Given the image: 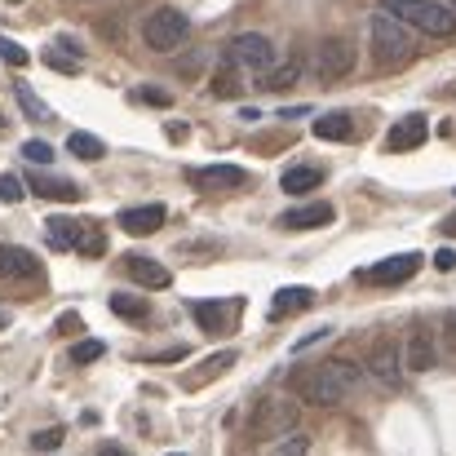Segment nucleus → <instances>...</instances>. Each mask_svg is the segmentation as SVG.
<instances>
[{
  "label": "nucleus",
  "instance_id": "obj_37",
  "mask_svg": "<svg viewBox=\"0 0 456 456\" xmlns=\"http://www.w3.org/2000/svg\"><path fill=\"white\" fill-rule=\"evenodd\" d=\"M58 49H62V53H71V58H85V49H80V40H76V36H58Z\"/></svg>",
  "mask_w": 456,
  "mask_h": 456
},
{
  "label": "nucleus",
  "instance_id": "obj_47",
  "mask_svg": "<svg viewBox=\"0 0 456 456\" xmlns=\"http://www.w3.org/2000/svg\"><path fill=\"white\" fill-rule=\"evenodd\" d=\"M4 4H22V0H4Z\"/></svg>",
  "mask_w": 456,
  "mask_h": 456
},
{
  "label": "nucleus",
  "instance_id": "obj_26",
  "mask_svg": "<svg viewBox=\"0 0 456 456\" xmlns=\"http://www.w3.org/2000/svg\"><path fill=\"white\" fill-rule=\"evenodd\" d=\"M67 151L76 155V159H102L107 147H102V138H94V134H71V138H67Z\"/></svg>",
  "mask_w": 456,
  "mask_h": 456
},
{
  "label": "nucleus",
  "instance_id": "obj_33",
  "mask_svg": "<svg viewBox=\"0 0 456 456\" xmlns=\"http://www.w3.org/2000/svg\"><path fill=\"white\" fill-rule=\"evenodd\" d=\"M134 102H147V107H173L168 89H155V85H138V89H134Z\"/></svg>",
  "mask_w": 456,
  "mask_h": 456
},
{
  "label": "nucleus",
  "instance_id": "obj_45",
  "mask_svg": "<svg viewBox=\"0 0 456 456\" xmlns=\"http://www.w3.org/2000/svg\"><path fill=\"white\" fill-rule=\"evenodd\" d=\"M444 328H448V337H452V341H456V310H452V314H448V323H444Z\"/></svg>",
  "mask_w": 456,
  "mask_h": 456
},
{
  "label": "nucleus",
  "instance_id": "obj_3",
  "mask_svg": "<svg viewBox=\"0 0 456 456\" xmlns=\"http://www.w3.org/2000/svg\"><path fill=\"white\" fill-rule=\"evenodd\" d=\"M386 13H395L399 22L417 27L421 36H435V40H448L456 36V13L439 0H381Z\"/></svg>",
  "mask_w": 456,
  "mask_h": 456
},
{
  "label": "nucleus",
  "instance_id": "obj_22",
  "mask_svg": "<svg viewBox=\"0 0 456 456\" xmlns=\"http://www.w3.org/2000/svg\"><path fill=\"white\" fill-rule=\"evenodd\" d=\"M435 359H439V354H435L430 332H426V328H417V332L408 337V368H412V372H430V368H435Z\"/></svg>",
  "mask_w": 456,
  "mask_h": 456
},
{
  "label": "nucleus",
  "instance_id": "obj_11",
  "mask_svg": "<svg viewBox=\"0 0 456 456\" xmlns=\"http://www.w3.org/2000/svg\"><path fill=\"white\" fill-rule=\"evenodd\" d=\"M426 134H430V125H426V116L421 111H412V116H403L390 134H386V151H412V147H421L426 142Z\"/></svg>",
  "mask_w": 456,
  "mask_h": 456
},
{
  "label": "nucleus",
  "instance_id": "obj_1",
  "mask_svg": "<svg viewBox=\"0 0 456 456\" xmlns=\"http://www.w3.org/2000/svg\"><path fill=\"white\" fill-rule=\"evenodd\" d=\"M297 386H302V399L310 408H337L359 386V363H350V359H323L319 368L305 372Z\"/></svg>",
  "mask_w": 456,
  "mask_h": 456
},
{
  "label": "nucleus",
  "instance_id": "obj_14",
  "mask_svg": "<svg viewBox=\"0 0 456 456\" xmlns=\"http://www.w3.org/2000/svg\"><path fill=\"white\" fill-rule=\"evenodd\" d=\"M0 275H9V280H36L45 271H40V257L36 253H27L18 244H0Z\"/></svg>",
  "mask_w": 456,
  "mask_h": 456
},
{
  "label": "nucleus",
  "instance_id": "obj_29",
  "mask_svg": "<svg viewBox=\"0 0 456 456\" xmlns=\"http://www.w3.org/2000/svg\"><path fill=\"white\" fill-rule=\"evenodd\" d=\"M213 94L217 98H240V80H235V62L226 58V67L213 76Z\"/></svg>",
  "mask_w": 456,
  "mask_h": 456
},
{
  "label": "nucleus",
  "instance_id": "obj_42",
  "mask_svg": "<svg viewBox=\"0 0 456 456\" xmlns=\"http://www.w3.org/2000/svg\"><path fill=\"white\" fill-rule=\"evenodd\" d=\"M58 332H80V314H62L58 319Z\"/></svg>",
  "mask_w": 456,
  "mask_h": 456
},
{
  "label": "nucleus",
  "instance_id": "obj_44",
  "mask_svg": "<svg viewBox=\"0 0 456 456\" xmlns=\"http://www.w3.org/2000/svg\"><path fill=\"white\" fill-rule=\"evenodd\" d=\"M444 235H452V240H456V213L448 217V222H444Z\"/></svg>",
  "mask_w": 456,
  "mask_h": 456
},
{
  "label": "nucleus",
  "instance_id": "obj_20",
  "mask_svg": "<svg viewBox=\"0 0 456 456\" xmlns=\"http://www.w3.org/2000/svg\"><path fill=\"white\" fill-rule=\"evenodd\" d=\"M319 182H323V168H319V164H293V168H284V177H280L284 195H305V191H314Z\"/></svg>",
  "mask_w": 456,
  "mask_h": 456
},
{
  "label": "nucleus",
  "instance_id": "obj_41",
  "mask_svg": "<svg viewBox=\"0 0 456 456\" xmlns=\"http://www.w3.org/2000/svg\"><path fill=\"white\" fill-rule=\"evenodd\" d=\"M164 134H168V138H173V142H186V134H191V129H186V125H182V120H173V125H168V129H164Z\"/></svg>",
  "mask_w": 456,
  "mask_h": 456
},
{
  "label": "nucleus",
  "instance_id": "obj_34",
  "mask_svg": "<svg viewBox=\"0 0 456 456\" xmlns=\"http://www.w3.org/2000/svg\"><path fill=\"white\" fill-rule=\"evenodd\" d=\"M22 155H27L31 164H53V147H49V142H40V138L22 142Z\"/></svg>",
  "mask_w": 456,
  "mask_h": 456
},
{
  "label": "nucleus",
  "instance_id": "obj_38",
  "mask_svg": "<svg viewBox=\"0 0 456 456\" xmlns=\"http://www.w3.org/2000/svg\"><path fill=\"white\" fill-rule=\"evenodd\" d=\"M435 266H439V271H456V248H439V253H435Z\"/></svg>",
  "mask_w": 456,
  "mask_h": 456
},
{
  "label": "nucleus",
  "instance_id": "obj_17",
  "mask_svg": "<svg viewBox=\"0 0 456 456\" xmlns=\"http://www.w3.org/2000/svg\"><path fill=\"white\" fill-rule=\"evenodd\" d=\"M310 305H314V289H302V284L280 289V293L271 297V323H275V319H289V314H302Z\"/></svg>",
  "mask_w": 456,
  "mask_h": 456
},
{
  "label": "nucleus",
  "instance_id": "obj_9",
  "mask_svg": "<svg viewBox=\"0 0 456 456\" xmlns=\"http://www.w3.org/2000/svg\"><path fill=\"white\" fill-rule=\"evenodd\" d=\"M191 186H200V191H240V186H248V168H240V164L191 168Z\"/></svg>",
  "mask_w": 456,
  "mask_h": 456
},
{
  "label": "nucleus",
  "instance_id": "obj_21",
  "mask_svg": "<svg viewBox=\"0 0 456 456\" xmlns=\"http://www.w3.org/2000/svg\"><path fill=\"white\" fill-rule=\"evenodd\" d=\"M314 138H323V142H350L354 138V120L346 111H328V116L314 120Z\"/></svg>",
  "mask_w": 456,
  "mask_h": 456
},
{
  "label": "nucleus",
  "instance_id": "obj_35",
  "mask_svg": "<svg viewBox=\"0 0 456 456\" xmlns=\"http://www.w3.org/2000/svg\"><path fill=\"white\" fill-rule=\"evenodd\" d=\"M22 195H27V186H22L13 173H4V177H0V200H4V204H18Z\"/></svg>",
  "mask_w": 456,
  "mask_h": 456
},
{
  "label": "nucleus",
  "instance_id": "obj_36",
  "mask_svg": "<svg viewBox=\"0 0 456 456\" xmlns=\"http://www.w3.org/2000/svg\"><path fill=\"white\" fill-rule=\"evenodd\" d=\"M62 444V430H45V435H36V452H53Z\"/></svg>",
  "mask_w": 456,
  "mask_h": 456
},
{
  "label": "nucleus",
  "instance_id": "obj_43",
  "mask_svg": "<svg viewBox=\"0 0 456 456\" xmlns=\"http://www.w3.org/2000/svg\"><path fill=\"white\" fill-rule=\"evenodd\" d=\"M98 456H129V452H125L120 444H102V448H98Z\"/></svg>",
  "mask_w": 456,
  "mask_h": 456
},
{
  "label": "nucleus",
  "instance_id": "obj_8",
  "mask_svg": "<svg viewBox=\"0 0 456 456\" xmlns=\"http://www.w3.org/2000/svg\"><path fill=\"white\" fill-rule=\"evenodd\" d=\"M417 271H421V253H395V257L368 266L363 280H368V284H386V289H395V284H408Z\"/></svg>",
  "mask_w": 456,
  "mask_h": 456
},
{
  "label": "nucleus",
  "instance_id": "obj_6",
  "mask_svg": "<svg viewBox=\"0 0 456 456\" xmlns=\"http://www.w3.org/2000/svg\"><path fill=\"white\" fill-rule=\"evenodd\" d=\"M354 71V45L346 36H323L319 49H314V76L323 85H337Z\"/></svg>",
  "mask_w": 456,
  "mask_h": 456
},
{
  "label": "nucleus",
  "instance_id": "obj_24",
  "mask_svg": "<svg viewBox=\"0 0 456 456\" xmlns=\"http://www.w3.org/2000/svg\"><path fill=\"white\" fill-rule=\"evenodd\" d=\"M111 310H116L125 323H147V319H151V305L142 302V297H134V293H111Z\"/></svg>",
  "mask_w": 456,
  "mask_h": 456
},
{
  "label": "nucleus",
  "instance_id": "obj_15",
  "mask_svg": "<svg viewBox=\"0 0 456 456\" xmlns=\"http://www.w3.org/2000/svg\"><path fill=\"white\" fill-rule=\"evenodd\" d=\"M27 191L31 195H40V200H80V186L76 182H67V177H53V173H27Z\"/></svg>",
  "mask_w": 456,
  "mask_h": 456
},
{
  "label": "nucleus",
  "instance_id": "obj_30",
  "mask_svg": "<svg viewBox=\"0 0 456 456\" xmlns=\"http://www.w3.org/2000/svg\"><path fill=\"white\" fill-rule=\"evenodd\" d=\"M102 350H107V346H102L98 337H85V341L71 346V359H76V363H94V359H102Z\"/></svg>",
  "mask_w": 456,
  "mask_h": 456
},
{
  "label": "nucleus",
  "instance_id": "obj_28",
  "mask_svg": "<svg viewBox=\"0 0 456 456\" xmlns=\"http://www.w3.org/2000/svg\"><path fill=\"white\" fill-rule=\"evenodd\" d=\"M310 452V439L305 435H284V439H271V456H305Z\"/></svg>",
  "mask_w": 456,
  "mask_h": 456
},
{
  "label": "nucleus",
  "instance_id": "obj_25",
  "mask_svg": "<svg viewBox=\"0 0 456 456\" xmlns=\"http://www.w3.org/2000/svg\"><path fill=\"white\" fill-rule=\"evenodd\" d=\"M297 76H302L297 62H280V67H271V71L262 76V89H266V94H284V89L297 85Z\"/></svg>",
  "mask_w": 456,
  "mask_h": 456
},
{
  "label": "nucleus",
  "instance_id": "obj_5",
  "mask_svg": "<svg viewBox=\"0 0 456 456\" xmlns=\"http://www.w3.org/2000/svg\"><path fill=\"white\" fill-rule=\"evenodd\" d=\"M186 36H191L186 13H182V9H168V4L155 9V13H147V22H142V40H147V49H155V53H173V49H182Z\"/></svg>",
  "mask_w": 456,
  "mask_h": 456
},
{
  "label": "nucleus",
  "instance_id": "obj_23",
  "mask_svg": "<svg viewBox=\"0 0 456 456\" xmlns=\"http://www.w3.org/2000/svg\"><path fill=\"white\" fill-rule=\"evenodd\" d=\"M235 359H240L235 350H217V354H208V359H204V363H200V368H195V372L186 377V386H208L213 377L231 372V368H235Z\"/></svg>",
  "mask_w": 456,
  "mask_h": 456
},
{
  "label": "nucleus",
  "instance_id": "obj_10",
  "mask_svg": "<svg viewBox=\"0 0 456 456\" xmlns=\"http://www.w3.org/2000/svg\"><path fill=\"white\" fill-rule=\"evenodd\" d=\"M368 372H372V381H381L386 390H399V386H403V368H399V346H390V341L372 346V354H368Z\"/></svg>",
  "mask_w": 456,
  "mask_h": 456
},
{
  "label": "nucleus",
  "instance_id": "obj_39",
  "mask_svg": "<svg viewBox=\"0 0 456 456\" xmlns=\"http://www.w3.org/2000/svg\"><path fill=\"white\" fill-rule=\"evenodd\" d=\"M80 248H85L89 257H102V235H85V240H80Z\"/></svg>",
  "mask_w": 456,
  "mask_h": 456
},
{
  "label": "nucleus",
  "instance_id": "obj_2",
  "mask_svg": "<svg viewBox=\"0 0 456 456\" xmlns=\"http://www.w3.org/2000/svg\"><path fill=\"white\" fill-rule=\"evenodd\" d=\"M368 36H372V62H377V67H386V71L408 67V62H412V53H417L412 27H408V22H399L395 13H386V9H377V13H372Z\"/></svg>",
  "mask_w": 456,
  "mask_h": 456
},
{
  "label": "nucleus",
  "instance_id": "obj_27",
  "mask_svg": "<svg viewBox=\"0 0 456 456\" xmlns=\"http://www.w3.org/2000/svg\"><path fill=\"white\" fill-rule=\"evenodd\" d=\"M13 98H18V107H22V116H27V120H45V116H49V107L31 94V85H27V80H18V85H13Z\"/></svg>",
  "mask_w": 456,
  "mask_h": 456
},
{
  "label": "nucleus",
  "instance_id": "obj_4",
  "mask_svg": "<svg viewBox=\"0 0 456 456\" xmlns=\"http://www.w3.org/2000/svg\"><path fill=\"white\" fill-rule=\"evenodd\" d=\"M297 430V403L284 399V395H266L257 408H253V421H248V435L271 444V439H284Z\"/></svg>",
  "mask_w": 456,
  "mask_h": 456
},
{
  "label": "nucleus",
  "instance_id": "obj_7",
  "mask_svg": "<svg viewBox=\"0 0 456 456\" xmlns=\"http://www.w3.org/2000/svg\"><path fill=\"white\" fill-rule=\"evenodd\" d=\"M226 58H231L235 67H248V71H271V67H275V45H271L262 31H244V36L231 40Z\"/></svg>",
  "mask_w": 456,
  "mask_h": 456
},
{
  "label": "nucleus",
  "instance_id": "obj_46",
  "mask_svg": "<svg viewBox=\"0 0 456 456\" xmlns=\"http://www.w3.org/2000/svg\"><path fill=\"white\" fill-rule=\"evenodd\" d=\"M0 328H4V310H0Z\"/></svg>",
  "mask_w": 456,
  "mask_h": 456
},
{
  "label": "nucleus",
  "instance_id": "obj_12",
  "mask_svg": "<svg viewBox=\"0 0 456 456\" xmlns=\"http://www.w3.org/2000/svg\"><path fill=\"white\" fill-rule=\"evenodd\" d=\"M164 217H168L164 204H134V208H125L116 222H120V231H129V235H155V231L164 226Z\"/></svg>",
  "mask_w": 456,
  "mask_h": 456
},
{
  "label": "nucleus",
  "instance_id": "obj_16",
  "mask_svg": "<svg viewBox=\"0 0 456 456\" xmlns=\"http://www.w3.org/2000/svg\"><path fill=\"white\" fill-rule=\"evenodd\" d=\"M45 235H49V244H53L58 253H71V248H80V240H85V226H80L76 217H62V213H53V217L45 222Z\"/></svg>",
  "mask_w": 456,
  "mask_h": 456
},
{
  "label": "nucleus",
  "instance_id": "obj_18",
  "mask_svg": "<svg viewBox=\"0 0 456 456\" xmlns=\"http://www.w3.org/2000/svg\"><path fill=\"white\" fill-rule=\"evenodd\" d=\"M332 217H337L332 204H302V208H289L280 217V226H289V231H314V226H328Z\"/></svg>",
  "mask_w": 456,
  "mask_h": 456
},
{
  "label": "nucleus",
  "instance_id": "obj_13",
  "mask_svg": "<svg viewBox=\"0 0 456 456\" xmlns=\"http://www.w3.org/2000/svg\"><path fill=\"white\" fill-rule=\"evenodd\" d=\"M120 271H125L134 284H142V289H168V284H173V275H168L159 262L142 257V253H129V257L120 262Z\"/></svg>",
  "mask_w": 456,
  "mask_h": 456
},
{
  "label": "nucleus",
  "instance_id": "obj_32",
  "mask_svg": "<svg viewBox=\"0 0 456 456\" xmlns=\"http://www.w3.org/2000/svg\"><path fill=\"white\" fill-rule=\"evenodd\" d=\"M45 62H49L53 71H62V76H76V71H80V58H71V53H62L58 45H53V49L45 53Z\"/></svg>",
  "mask_w": 456,
  "mask_h": 456
},
{
  "label": "nucleus",
  "instance_id": "obj_40",
  "mask_svg": "<svg viewBox=\"0 0 456 456\" xmlns=\"http://www.w3.org/2000/svg\"><path fill=\"white\" fill-rule=\"evenodd\" d=\"M186 354V346H173V350H164V354H151V363H173V359H182Z\"/></svg>",
  "mask_w": 456,
  "mask_h": 456
},
{
  "label": "nucleus",
  "instance_id": "obj_31",
  "mask_svg": "<svg viewBox=\"0 0 456 456\" xmlns=\"http://www.w3.org/2000/svg\"><path fill=\"white\" fill-rule=\"evenodd\" d=\"M0 62H9V67H27V62H31V53H27L18 40L0 36Z\"/></svg>",
  "mask_w": 456,
  "mask_h": 456
},
{
  "label": "nucleus",
  "instance_id": "obj_19",
  "mask_svg": "<svg viewBox=\"0 0 456 456\" xmlns=\"http://www.w3.org/2000/svg\"><path fill=\"white\" fill-rule=\"evenodd\" d=\"M195 323L204 332H226L235 323V302H195Z\"/></svg>",
  "mask_w": 456,
  "mask_h": 456
}]
</instances>
